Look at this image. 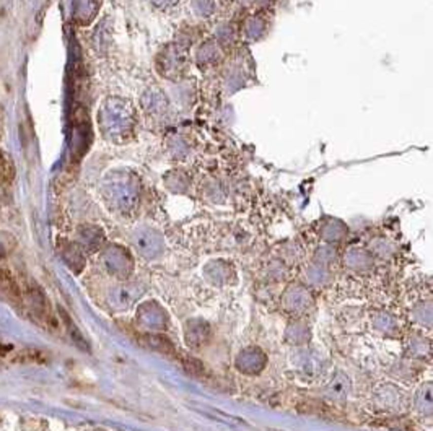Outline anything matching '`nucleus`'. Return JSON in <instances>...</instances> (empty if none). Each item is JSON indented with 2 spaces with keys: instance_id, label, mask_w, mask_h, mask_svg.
I'll list each match as a JSON object with an SVG mask.
<instances>
[{
  "instance_id": "1",
  "label": "nucleus",
  "mask_w": 433,
  "mask_h": 431,
  "mask_svg": "<svg viewBox=\"0 0 433 431\" xmlns=\"http://www.w3.org/2000/svg\"><path fill=\"white\" fill-rule=\"evenodd\" d=\"M0 295H2L5 300H10L12 304H15V301L20 303V292L18 286L15 283V280L12 278L10 273H7L4 270H0Z\"/></svg>"
}]
</instances>
